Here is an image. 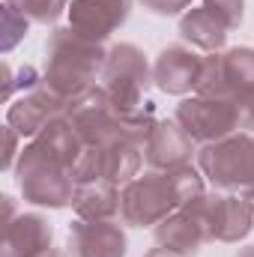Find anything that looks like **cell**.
Here are the masks:
<instances>
[{"label": "cell", "instance_id": "cell-22", "mask_svg": "<svg viewBox=\"0 0 254 257\" xmlns=\"http://www.w3.org/2000/svg\"><path fill=\"white\" fill-rule=\"evenodd\" d=\"M203 6L227 27V30H236L245 18V0H203Z\"/></svg>", "mask_w": 254, "mask_h": 257}, {"label": "cell", "instance_id": "cell-28", "mask_svg": "<svg viewBox=\"0 0 254 257\" xmlns=\"http://www.w3.org/2000/svg\"><path fill=\"white\" fill-rule=\"evenodd\" d=\"M242 200H245V203L251 206V212H254V186H251V189H245V192H242Z\"/></svg>", "mask_w": 254, "mask_h": 257}, {"label": "cell", "instance_id": "cell-27", "mask_svg": "<svg viewBox=\"0 0 254 257\" xmlns=\"http://www.w3.org/2000/svg\"><path fill=\"white\" fill-rule=\"evenodd\" d=\"M144 257H180V254H174V251H168V248H162V245H159V248H150Z\"/></svg>", "mask_w": 254, "mask_h": 257}, {"label": "cell", "instance_id": "cell-10", "mask_svg": "<svg viewBox=\"0 0 254 257\" xmlns=\"http://www.w3.org/2000/svg\"><path fill=\"white\" fill-rule=\"evenodd\" d=\"M197 156V144L189 138V132L177 120H156L144 141V162L150 171H177L191 165Z\"/></svg>", "mask_w": 254, "mask_h": 257}, {"label": "cell", "instance_id": "cell-18", "mask_svg": "<svg viewBox=\"0 0 254 257\" xmlns=\"http://www.w3.org/2000/svg\"><path fill=\"white\" fill-rule=\"evenodd\" d=\"M99 150V171H102V180L114 183V186H126L138 177L141 165H144V147L135 144V141H111L105 147H96Z\"/></svg>", "mask_w": 254, "mask_h": 257}, {"label": "cell", "instance_id": "cell-23", "mask_svg": "<svg viewBox=\"0 0 254 257\" xmlns=\"http://www.w3.org/2000/svg\"><path fill=\"white\" fill-rule=\"evenodd\" d=\"M147 12H153V15H162V18H174V15H180L183 9H189L191 0H138Z\"/></svg>", "mask_w": 254, "mask_h": 257}, {"label": "cell", "instance_id": "cell-19", "mask_svg": "<svg viewBox=\"0 0 254 257\" xmlns=\"http://www.w3.org/2000/svg\"><path fill=\"white\" fill-rule=\"evenodd\" d=\"M254 93V48H230L221 54V96L242 102Z\"/></svg>", "mask_w": 254, "mask_h": 257}, {"label": "cell", "instance_id": "cell-7", "mask_svg": "<svg viewBox=\"0 0 254 257\" xmlns=\"http://www.w3.org/2000/svg\"><path fill=\"white\" fill-rule=\"evenodd\" d=\"M191 209L200 215L209 242H242L254 230V212L242 200V194L230 192H200L189 200Z\"/></svg>", "mask_w": 254, "mask_h": 257}, {"label": "cell", "instance_id": "cell-24", "mask_svg": "<svg viewBox=\"0 0 254 257\" xmlns=\"http://www.w3.org/2000/svg\"><path fill=\"white\" fill-rule=\"evenodd\" d=\"M18 132L12 126H3V141H6V153H3V171H15V162H18V156H21V150H18Z\"/></svg>", "mask_w": 254, "mask_h": 257}, {"label": "cell", "instance_id": "cell-1", "mask_svg": "<svg viewBox=\"0 0 254 257\" xmlns=\"http://www.w3.org/2000/svg\"><path fill=\"white\" fill-rule=\"evenodd\" d=\"M203 189L200 168L186 165L177 171H147L138 174L120 192V218L129 227H156L186 200L197 197Z\"/></svg>", "mask_w": 254, "mask_h": 257}, {"label": "cell", "instance_id": "cell-15", "mask_svg": "<svg viewBox=\"0 0 254 257\" xmlns=\"http://www.w3.org/2000/svg\"><path fill=\"white\" fill-rule=\"evenodd\" d=\"M54 227L39 212H21L3 224V251L0 257H42L51 251Z\"/></svg>", "mask_w": 254, "mask_h": 257}, {"label": "cell", "instance_id": "cell-29", "mask_svg": "<svg viewBox=\"0 0 254 257\" xmlns=\"http://www.w3.org/2000/svg\"><path fill=\"white\" fill-rule=\"evenodd\" d=\"M236 257H254V245H245V248H239Z\"/></svg>", "mask_w": 254, "mask_h": 257}, {"label": "cell", "instance_id": "cell-21", "mask_svg": "<svg viewBox=\"0 0 254 257\" xmlns=\"http://www.w3.org/2000/svg\"><path fill=\"white\" fill-rule=\"evenodd\" d=\"M27 30H30V21L18 9H12L9 3H3V12H0V51L9 54L27 36Z\"/></svg>", "mask_w": 254, "mask_h": 257}, {"label": "cell", "instance_id": "cell-6", "mask_svg": "<svg viewBox=\"0 0 254 257\" xmlns=\"http://www.w3.org/2000/svg\"><path fill=\"white\" fill-rule=\"evenodd\" d=\"M66 117L72 120L75 132L81 135V141L87 147H105L111 141H123L126 128H123V108L105 93L102 84L90 87L87 93L75 96L66 108ZM129 141V138H126Z\"/></svg>", "mask_w": 254, "mask_h": 257}, {"label": "cell", "instance_id": "cell-12", "mask_svg": "<svg viewBox=\"0 0 254 257\" xmlns=\"http://www.w3.org/2000/svg\"><path fill=\"white\" fill-rule=\"evenodd\" d=\"M200 69H203V57L194 54L189 45L177 42L159 51L153 63V84L168 96H189L197 87Z\"/></svg>", "mask_w": 254, "mask_h": 257}, {"label": "cell", "instance_id": "cell-8", "mask_svg": "<svg viewBox=\"0 0 254 257\" xmlns=\"http://www.w3.org/2000/svg\"><path fill=\"white\" fill-rule=\"evenodd\" d=\"M174 120L189 132L194 144L206 147L215 141L230 138L233 132H239V108L230 99H206V96H191L177 105Z\"/></svg>", "mask_w": 254, "mask_h": 257}, {"label": "cell", "instance_id": "cell-30", "mask_svg": "<svg viewBox=\"0 0 254 257\" xmlns=\"http://www.w3.org/2000/svg\"><path fill=\"white\" fill-rule=\"evenodd\" d=\"M42 257H63V251H57V248H51L48 254H42Z\"/></svg>", "mask_w": 254, "mask_h": 257}, {"label": "cell", "instance_id": "cell-25", "mask_svg": "<svg viewBox=\"0 0 254 257\" xmlns=\"http://www.w3.org/2000/svg\"><path fill=\"white\" fill-rule=\"evenodd\" d=\"M236 108H239V126H242V132H254V93L248 99H242Z\"/></svg>", "mask_w": 254, "mask_h": 257}, {"label": "cell", "instance_id": "cell-14", "mask_svg": "<svg viewBox=\"0 0 254 257\" xmlns=\"http://www.w3.org/2000/svg\"><path fill=\"white\" fill-rule=\"evenodd\" d=\"M153 236H156V242L162 248H168V251H174V254H180V257H194L209 242L206 227H203L200 215L191 209L189 200L180 209H174L168 218H162L153 227Z\"/></svg>", "mask_w": 254, "mask_h": 257}, {"label": "cell", "instance_id": "cell-4", "mask_svg": "<svg viewBox=\"0 0 254 257\" xmlns=\"http://www.w3.org/2000/svg\"><path fill=\"white\" fill-rule=\"evenodd\" d=\"M197 168L218 192H245L254 186V135L233 132L224 141L197 150Z\"/></svg>", "mask_w": 254, "mask_h": 257}, {"label": "cell", "instance_id": "cell-9", "mask_svg": "<svg viewBox=\"0 0 254 257\" xmlns=\"http://www.w3.org/2000/svg\"><path fill=\"white\" fill-rule=\"evenodd\" d=\"M69 102L57 90H51L45 81L27 93H21L9 108H6V126H12L21 138H36L51 120L63 117Z\"/></svg>", "mask_w": 254, "mask_h": 257}, {"label": "cell", "instance_id": "cell-20", "mask_svg": "<svg viewBox=\"0 0 254 257\" xmlns=\"http://www.w3.org/2000/svg\"><path fill=\"white\" fill-rule=\"evenodd\" d=\"M3 3L18 9L30 24H42V27H54L60 15L69 12V0H3Z\"/></svg>", "mask_w": 254, "mask_h": 257}, {"label": "cell", "instance_id": "cell-26", "mask_svg": "<svg viewBox=\"0 0 254 257\" xmlns=\"http://www.w3.org/2000/svg\"><path fill=\"white\" fill-rule=\"evenodd\" d=\"M12 99V69L9 63H3V102Z\"/></svg>", "mask_w": 254, "mask_h": 257}, {"label": "cell", "instance_id": "cell-3", "mask_svg": "<svg viewBox=\"0 0 254 257\" xmlns=\"http://www.w3.org/2000/svg\"><path fill=\"white\" fill-rule=\"evenodd\" d=\"M15 180L27 203L45 206V209H66L72 206L78 183L72 177V168L63 165L57 156H51L36 138L21 147V156L15 162Z\"/></svg>", "mask_w": 254, "mask_h": 257}, {"label": "cell", "instance_id": "cell-16", "mask_svg": "<svg viewBox=\"0 0 254 257\" xmlns=\"http://www.w3.org/2000/svg\"><path fill=\"white\" fill-rule=\"evenodd\" d=\"M227 33L230 30L206 6L186 9L180 15V36H183V42H189L191 48H200L206 54H218L227 45Z\"/></svg>", "mask_w": 254, "mask_h": 257}, {"label": "cell", "instance_id": "cell-13", "mask_svg": "<svg viewBox=\"0 0 254 257\" xmlns=\"http://www.w3.org/2000/svg\"><path fill=\"white\" fill-rule=\"evenodd\" d=\"M132 15V0H72L69 3V27L78 33L105 42L117 33Z\"/></svg>", "mask_w": 254, "mask_h": 257}, {"label": "cell", "instance_id": "cell-2", "mask_svg": "<svg viewBox=\"0 0 254 257\" xmlns=\"http://www.w3.org/2000/svg\"><path fill=\"white\" fill-rule=\"evenodd\" d=\"M108 60L105 42H96L75 27H54L45 39V69L42 81L57 90L66 102L96 87Z\"/></svg>", "mask_w": 254, "mask_h": 257}, {"label": "cell", "instance_id": "cell-17", "mask_svg": "<svg viewBox=\"0 0 254 257\" xmlns=\"http://www.w3.org/2000/svg\"><path fill=\"white\" fill-rule=\"evenodd\" d=\"M72 209L84 221H111L120 215V186L108 180L81 183L72 200Z\"/></svg>", "mask_w": 254, "mask_h": 257}, {"label": "cell", "instance_id": "cell-5", "mask_svg": "<svg viewBox=\"0 0 254 257\" xmlns=\"http://www.w3.org/2000/svg\"><path fill=\"white\" fill-rule=\"evenodd\" d=\"M99 84L120 108H138V105L150 102L147 90L153 84V66L138 45L120 42V45L108 48V60H105Z\"/></svg>", "mask_w": 254, "mask_h": 257}, {"label": "cell", "instance_id": "cell-11", "mask_svg": "<svg viewBox=\"0 0 254 257\" xmlns=\"http://www.w3.org/2000/svg\"><path fill=\"white\" fill-rule=\"evenodd\" d=\"M129 239L123 224L111 221H84L75 218L69 224L66 254L69 257H126Z\"/></svg>", "mask_w": 254, "mask_h": 257}]
</instances>
